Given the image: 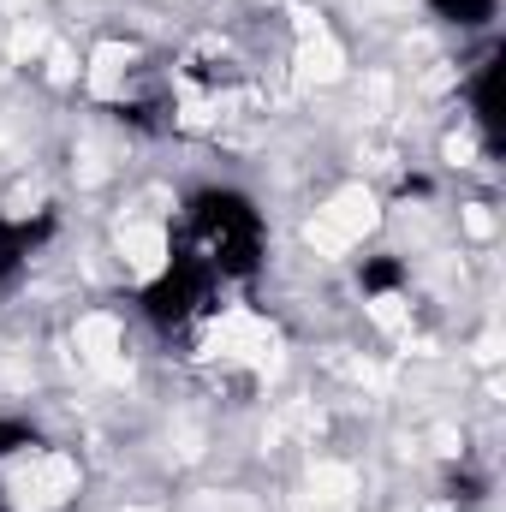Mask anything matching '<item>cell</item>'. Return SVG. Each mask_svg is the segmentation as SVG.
<instances>
[{
  "instance_id": "cell-1",
  "label": "cell",
  "mask_w": 506,
  "mask_h": 512,
  "mask_svg": "<svg viewBox=\"0 0 506 512\" xmlns=\"http://www.w3.org/2000/svg\"><path fill=\"white\" fill-rule=\"evenodd\" d=\"M268 251V227H262V209L239 191H197L185 203V221L173 233V256H185L191 268H203L209 280L221 286H239L262 268Z\"/></svg>"
},
{
  "instance_id": "cell-2",
  "label": "cell",
  "mask_w": 506,
  "mask_h": 512,
  "mask_svg": "<svg viewBox=\"0 0 506 512\" xmlns=\"http://www.w3.org/2000/svg\"><path fill=\"white\" fill-rule=\"evenodd\" d=\"M84 501V459L24 423H0V512H72Z\"/></svg>"
},
{
  "instance_id": "cell-3",
  "label": "cell",
  "mask_w": 506,
  "mask_h": 512,
  "mask_svg": "<svg viewBox=\"0 0 506 512\" xmlns=\"http://www.w3.org/2000/svg\"><path fill=\"white\" fill-rule=\"evenodd\" d=\"M441 12L453 24H483V18H495V0H441Z\"/></svg>"
}]
</instances>
